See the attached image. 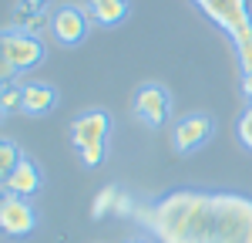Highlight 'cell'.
I'll use <instances>...</instances> for the list:
<instances>
[{"instance_id":"6da1fadb","label":"cell","mask_w":252,"mask_h":243,"mask_svg":"<svg viewBox=\"0 0 252 243\" xmlns=\"http://www.w3.org/2000/svg\"><path fill=\"white\" fill-rule=\"evenodd\" d=\"M145 226L158 243H252V196L182 186L148 206Z\"/></svg>"},{"instance_id":"9a60e30c","label":"cell","mask_w":252,"mask_h":243,"mask_svg":"<svg viewBox=\"0 0 252 243\" xmlns=\"http://www.w3.org/2000/svg\"><path fill=\"white\" fill-rule=\"evenodd\" d=\"M20 88H24V84H3V88H0V112H3V115H14L20 108V98H24Z\"/></svg>"},{"instance_id":"3957f363","label":"cell","mask_w":252,"mask_h":243,"mask_svg":"<svg viewBox=\"0 0 252 243\" xmlns=\"http://www.w3.org/2000/svg\"><path fill=\"white\" fill-rule=\"evenodd\" d=\"M198 10L205 17L219 24L229 38H232L235 47H249L252 44V10L249 0H195Z\"/></svg>"},{"instance_id":"e0dca14e","label":"cell","mask_w":252,"mask_h":243,"mask_svg":"<svg viewBox=\"0 0 252 243\" xmlns=\"http://www.w3.org/2000/svg\"><path fill=\"white\" fill-rule=\"evenodd\" d=\"M104 159H108V142H104V145H94V149H84V152H81V162H84L88 169L101 165Z\"/></svg>"},{"instance_id":"2e32d148","label":"cell","mask_w":252,"mask_h":243,"mask_svg":"<svg viewBox=\"0 0 252 243\" xmlns=\"http://www.w3.org/2000/svg\"><path fill=\"white\" fill-rule=\"evenodd\" d=\"M235 139H239V145L246 152H252V105L235 119Z\"/></svg>"},{"instance_id":"9c48e42d","label":"cell","mask_w":252,"mask_h":243,"mask_svg":"<svg viewBox=\"0 0 252 243\" xmlns=\"http://www.w3.org/2000/svg\"><path fill=\"white\" fill-rule=\"evenodd\" d=\"M40 189H44V172H40V165L31 156H24L17 162V169L10 176H3V193H14V196L31 200V196H37Z\"/></svg>"},{"instance_id":"30bf717a","label":"cell","mask_w":252,"mask_h":243,"mask_svg":"<svg viewBox=\"0 0 252 243\" xmlns=\"http://www.w3.org/2000/svg\"><path fill=\"white\" fill-rule=\"evenodd\" d=\"M24 98H20V112L24 115H47V112H54L58 108V88L54 84H47V81H27L24 88Z\"/></svg>"},{"instance_id":"ac0fdd59","label":"cell","mask_w":252,"mask_h":243,"mask_svg":"<svg viewBox=\"0 0 252 243\" xmlns=\"http://www.w3.org/2000/svg\"><path fill=\"white\" fill-rule=\"evenodd\" d=\"M115 213H118V216H131V213H135V200H131L128 193H121V196H118Z\"/></svg>"},{"instance_id":"7c38bea8","label":"cell","mask_w":252,"mask_h":243,"mask_svg":"<svg viewBox=\"0 0 252 243\" xmlns=\"http://www.w3.org/2000/svg\"><path fill=\"white\" fill-rule=\"evenodd\" d=\"M17 27H24L27 34L40 38L44 31H51V17L44 10H17Z\"/></svg>"},{"instance_id":"7a4b0ae2","label":"cell","mask_w":252,"mask_h":243,"mask_svg":"<svg viewBox=\"0 0 252 243\" xmlns=\"http://www.w3.org/2000/svg\"><path fill=\"white\" fill-rule=\"evenodd\" d=\"M44 54H47V47L40 38L27 34L17 24L3 27V38H0V78H3V84H14L17 75L34 71L44 61Z\"/></svg>"},{"instance_id":"5bb4252c","label":"cell","mask_w":252,"mask_h":243,"mask_svg":"<svg viewBox=\"0 0 252 243\" xmlns=\"http://www.w3.org/2000/svg\"><path fill=\"white\" fill-rule=\"evenodd\" d=\"M24 159L20 145L14 139H0V176H10L17 169V162Z\"/></svg>"},{"instance_id":"4fadbf2b","label":"cell","mask_w":252,"mask_h":243,"mask_svg":"<svg viewBox=\"0 0 252 243\" xmlns=\"http://www.w3.org/2000/svg\"><path fill=\"white\" fill-rule=\"evenodd\" d=\"M118 196H121V189H118L115 182H108L101 193L94 196V206H91V220H101L104 213H115L118 206Z\"/></svg>"},{"instance_id":"5b68a950","label":"cell","mask_w":252,"mask_h":243,"mask_svg":"<svg viewBox=\"0 0 252 243\" xmlns=\"http://www.w3.org/2000/svg\"><path fill=\"white\" fill-rule=\"evenodd\" d=\"M91 31V14L88 7H78V3H61L58 10L51 14V34L61 47H78L84 44Z\"/></svg>"},{"instance_id":"d6986e66","label":"cell","mask_w":252,"mask_h":243,"mask_svg":"<svg viewBox=\"0 0 252 243\" xmlns=\"http://www.w3.org/2000/svg\"><path fill=\"white\" fill-rule=\"evenodd\" d=\"M242 95H246V101L252 105V71H249V75H242Z\"/></svg>"},{"instance_id":"277c9868","label":"cell","mask_w":252,"mask_h":243,"mask_svg":"<svg viewBox=\"0 0 252 243\" xmlns=\"http://www.w3.org/2000/svg\"><path fill=\"white\" fill-rule=\"evenodd\" d=\"M131 108L148 128H161L168 122V115H172V91L165 84H158V81H145V84H138Z\"/></svg>"},{"instance_id":"8992f818","label":"cell","mask_w":252,"mask_h":243,"mask_svg":"<svg viewBox=\"0 0 252 243\" xmlns=\"http://www.w3.org/2000/svg\"><path fill=\"white\" fill-rule=\"evenodd\" d=\"M212 135H215V119L205 115V112H192V115H185V119L175 122L172 149L178 152V156H192V152H198Z\"/></svg>"},{"instance_id":"44dd1931","label":"cell","mask_w":252,"mask_h":243,"mask_svg":"<svg viewBox=\"0 0 252 243\" xmlns=\"http://www.w3.org/2000/svg\"><path fill=\"white\" fill-rule=\"evenodd\" d=\"M128 243H152V240H141V237H135V240H128Z\"/></svg>"},{"instance_id":"ffe728a7","label":"cell","mask_w":252,"mask_h":243,"mask_svg":"<svg viewBox=\"0 0 252 243\" xmlns=\"http://www.w3.org/2000/svg\"><path fill=\"white\" fill-rule=\"evenodd\" d=\"M24 3H27V7H31V10H44V7H47V3H51V0H24Z\"/></svg>"},{"instance_id":"ba28073f","label":"cell","mask_w":252,"mask_h":243,"mask_svg":"<svg viewBox=\"0 0 252 243\" xmlns=\"http://www.w3.org/2000/svg\"><path fill=\"white\" fill-rule=\"evenodd\" d=\"M0 226L7 237H31L37 230V209L24 196L3 193L0 196Z\"/></svg>"},{"instance_id":"52a82bcc","label":"cell","mask_w":252,"mask_h":243,"mask_svg":"<svg viewBox=\"0 0 252 243\" xmlns=\"http://www.w3.org/2000/svg\"><path fill=\"white\" fill-rule=\"evenodd\" d=\"M108 139H111V115L104 108H88L71 122V145L78 149V156L84 149L104 145Z\"/></svg>"},{"instance_id":"8fae6325","label":"cell","mask_w":252,"mask_h":243,"mask_svg":"<svg viewBox=\"0 0 252 243\" xmlns=\"http://www.w3.org/2000/svg\"><path fill=\"white\" fill-rule=\"evenodd\" d=\"M84 7H88L91 20L101 24V27H118V24H125L128 14H131V3L128 0H88Z\"/></svg>"}]
</instances>
